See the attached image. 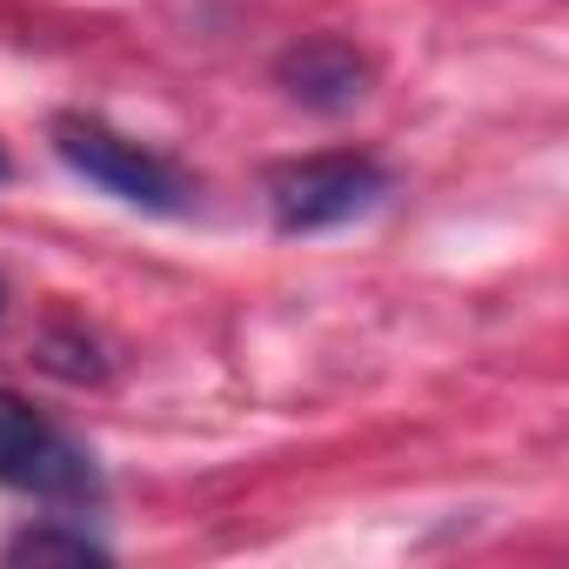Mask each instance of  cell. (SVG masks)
Segmentation results:
<instances>
[{
	"label": "cell",
	"instance_id": "7",
	"mask_svg": "<svg viewBox=\"0 0 569 569\" xmlns=\"http://www.w3.org/2000/svg\"><path fill=\"white\" fill-rule=\"evenodd\" d=\"M0 181H8V154H0Z\"/></svg>",
	"mask_w": 569,
	"mask_h": 569
},
{
	"label": "cell",
	"instance_id": "2",
	"mask_svg": "<svg viewBox=\"0 0 569 569\" xmlns=\"http://www.w3.org/2000/svg\"><path fill=\"white\" fill-rule=\"evenodd\" d=\"M0 489H21L54 509H88L101 496V469L68 429H54L21 396L0 389Z\"/></svg>",
	"mask_w": 569,
	"mask_h": 569
},
{
	"label": "cell",
	"instance_id": "5",
	"mask_svg": "<svg viewBox=\"0 0 569 569\" xmlns=\"http://www.w3.org/2000/svg\"><path fill=\"white\" fill-rule=\"evenodd\" d=\"M8 562H108V549H101L88 529H54V522H41V529H21V536L8 542Z\"/></svg>",
	"mask_w": 569,
	"mask_h": 569
},
{
	"label": "cell",
	"instance_id": "1",
	"mask_svg": "<svg viewBox=\"0 0 569 569\" xmlns=\"http://www.w3.org/2000/svg\"><path fill=\"white\" fill-rule=\"evenodd\" d=\"M54 154H61L81 181H94L101 194H114V201H128V208H141V214H188V208H194V181H188L168 154H154V148L114 134L108 121L61 114V121H54Z\"/></svg>",
	"mask_w": 569,
	"mask_h": 569
},
{
	"label": "cell",
	"instance_id": "3",
	"mask_svg": "<svg viewBox=\"0 0 569 569\" xmlns=\"http://www.w3.org/2000/svg\"><path fill=\"white\" fill-rule=\"evenodd\" d=\"M389 194V168L369 154H302L268 174V214L281 234H322L369 214Z\"/></svg>",
	"mask_w": 569,
	"mask_h": 569
},
{
	"label": "cell",
	"instance_id": "4",
	"mask_svg": "<svg viewBox=\"0 0 569 569\" xmlns=\"http://www.w3.org/2000/svg\"><path fill=\"white\" fill-rule=\"evenodd\" d=\"M274 81L289 88V101H302L316 114H349L369 94V61L349 41H336V34H309L296 48H281Z\"/></svg>",
	"mask_w": 569,
	"mask_h": 569
},
{
	"label": "cell",
	"instance_id": "6",
	"mask_svg": "<svg viewBox=\"0 0 569 569\" xmlns=\"http://www.w3.org/2000/svg\"><path fill=\"white\" fill-rule=\"evenodd\" d=\"M0 309H8V281H0Z\"/></svg>",
	"mask_w": 569,
	"mask_h": 569
}]
</instances>
